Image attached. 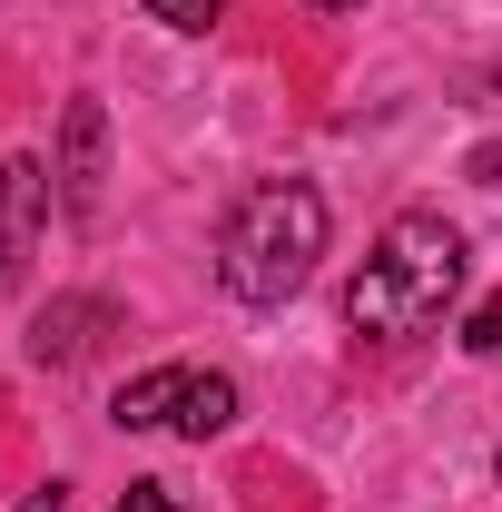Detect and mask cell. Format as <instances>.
I'll return each mask as SVG.
<instances>
[{"instance_id":"8fae6325","label":"cell","mask_w":502,"mask_h":512,"mask_svg":"<svg viewBox=\"0 0 502 512\" xmlns=\"http://www.w3.org/2000/svg\"><path fill=\"white\" fill-rule=\"evenodd\" d=\"M20 512H69V503H60V483H40V493H30Z\"/></svg>"},{"instance_id":"7c38bea8","label":"cell","mask_w":502,"mask_h":512,"mask_svg":"<svg viewBox=\"0 0 502 512\" xmlns=\"http://www.w3.org/2000/svg\"><path fill=\"white\" fill-rule=\"evenodd\" d=\"M306 10H315V20H335V10H365V0H306Z\"/></svg>"},{"instance_id":"52a82bcc","label":"cell","mask_w":502,"mask_h":512,"mask_svg":"<svg viewBox=\"0 0 502 512\" xmlns=\"http://www.w3.org/2000/svg\"><path fill=\"white\" fill-rule=\"evenodd\" d=\"M178 384H188V365H148V375L119 384V404H109V424L119 434H168V414H178Z\"/></svg>"},{"instance_id":"7a4b0ae2","label":"cell","mask_w":502,"mask_h":512,"mask_svg":"<svg viewBox=\"0 0 502 512\" xmlns=\"http://www.w3.org/2000/svg\"><path fill=\"white\" fill-rule=\"evenodd\" d=\"M325 256V197L306 178H256L217 227V286L237 306H286Z\"/></svg>"},{"instance_id":"ba28073f","label":"cell","mask_w":502,"mask_h":512,"mask_svg":"<svg viewBox=\"0 0 502 512\" xmlns=\"http://www.w3.org/2000/svg\"><path fill=\"white\" fill-rule=\"evenodd\" d=\"M148 20H168V30H217L227 0H148Z\"/></svg>"},{"instance_id":"277c9868","label":"cell","mask_w":502,"mask_h":512,"mask_svg":"<svg viewBox=\"0 0 502 512\" xmlns=\"http://www.w3.org/2000/svg\"><path fill=\"white\" fill-rule=\"evenodd\" d=\"M40 217H50V168H40V158H0V286L20 276Z\"/></svg>"},{"instance_id":"9c48e42d","label":"cell","mask_w":502,"mask_h":512,"mask_svg":"<svg viewBox=\"0 0 502 512\" xmlns=\"http://www.w3.org/2000/svg\"><path fill=\"white\" fill-rule=\"evenodd\" d=\"M463 345H473V355H502V296H483V306L463 316Z\"/></svg>"},{"instance_id":"3957f363","label":"cell","mask_w":502,"mask_h":512,"mask_svg":"<svg viewBox=\"0 0 502 512\" xmlns=\"http://www.w3.org/2000/svg\"><path fill=\"white\" fill-rule=\"evenodd\" d=\"M60 197H69V217H99V188H109V109L99 99H69V119H60Z\"/></svg>"},{"instance_id":"8992f818","label":"cell","mask_w":502,"mask_h":512,"mask_svg":"<svg viewBox=\"0 0 502 512\" xmlns=\"http://www.w3.org/2000/svg\"><path fill=\"white\" fill-rule=\"evenodd\" d=\"M227 424H237V375H217V365H188V384H178V414H168V434L207 444V434H227Z\"/></svg>"},{"instance_id":"6da1fadb","label":"cell","mask_w":502,"mask_h":512,"mask_svg":"<svg viewBox=\"0 0 502 512\" xmlns=\"http://www.w3.org/2000/svg\"><path fill=\"white\" fill-rule=\"evenodd\" d=\"M453 296H463V227H453L443 207H404L375 237L365 276L345 286V325L375 335V345H404V335L443 325Z\"/></svg>"},{"instance_id":"5b68a950","label":"cell","mask_w":502,"mask_h":512,"mask_svg":"<svg viewBox=\"0 0 502 512\" xmlns=\"http://www.w3.org/2000/svg\"><path fill=\"white\" fill-rule=\"evenodd\" d=\"M99 325H109V296H60L50 316L30 325V355H40V365H79V355L99 345Z\"/></svg>"},{"instance_id":"30bf717a","label":"cell","mask_w":502,"mask_h":512,"mask_svg":"<svg viewBox=\"0 0 502 512\" xmlns=\"http://www.w3.org/2000/svg\"><path fill=\"white\" fill-rule=\"evenodd\" d=\"M119 512H178V493H168V483H128Z\"/></svg>"}]
</instances>
